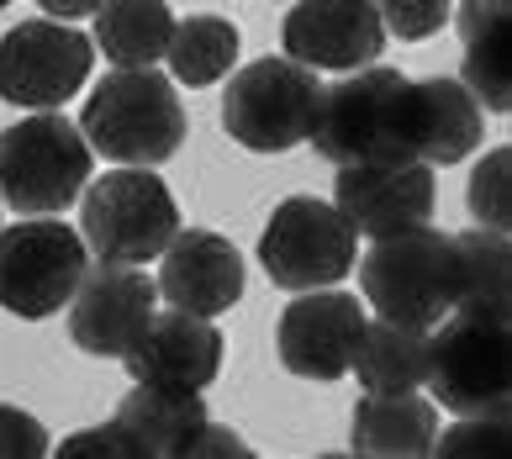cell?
Segmentation results:
<instances>
[{
  "instance_id": "obj_1",
  "label": "cell",
  "mask_w": 512,
  "mask_h": 459,
  "mask_svg": "<svg viewBox=\"0 0 512 459\" xmlns=\"http://www.w3.org/2000/svg\"><path fill=\"white\" fill-rule=\"evenodd\" d=\"M307 143L338 169L417 159V85L402 69H354L349 80L322 90Z\"/></svg>"
},
{
  "instance_id": "obj_2",
  "label": "cell",
  "mask_w": 512,
  "mask_h": 459,
  "mask_svg": "<svg viewBox=\"0 0 512 459\" xmlns=\"http://www.w3.org/2000/svg\"><path fill=\"white\" fill-rule=\"evenodd\" d=\"M85 143L111 164L154 169L185 143V106L159 69H117L85 101Z\"/></svg>"
},
{
  "instance_id": "obj_3",
  "label": "cell",
  "mask_w": 512,
  "mask_h": 459,
  "mask_svg": "<svg viewBox=\"0 0 512 459\" xmlns=\"http://www.w3.org/2000/svg\"><path fill=\"white\" fill-rule=\"evenodd\" d=\"M359 291L370 296V306L386 322L428 333L439 317L454 312V291H460L454 238L428 222L370 238V254L359 259Z\"/></svg>"
},
{
  "instance_id": "obj_4",
  "label": "cell",
  "mask_w": 512,
  "mask_h": 459,
  "mask_svg": "<svg viewBox=\"0 0 512 459\" xmlns=\"http://www.w3.org/2000/svg\"><path fill=\"white\" fill-rule=\"evenodd\" d=\"M90 180V143L59 111L0 127V201L27 217L69 212Z\"/></svg>"
},
{
  "instance_id": "obj_5",
  "label": "cell",
  "mask_w": 512,
  "mask_h": 459,
  "mask_svg": "<svg viewBox=\"0 0 512 459\" xmlns=\"http://www.w3.org/2000/svg\"><path fill=\"white\" fill-rule=\"evenodd\" d=\"M428 391L454 417H507V322L449 312L428 328Z\"/></svg>"
},
{
  "instance_id": "obj_6",
  "label": "cell",
  "mask_w": 512,
  "mask_h": 459,
  "mask_svg": "<svg viewBox=\"0 0 512 459\" xmlns=\"http://www.w3.org/2000/svg\"><path fill=\"white\" fill-rule=\"evenodd\" d=\"M180 233V206L154 169H111L85 190V248L101 264H148Z\"/></svg>"
},
{
  "instance_id": "obj_7",
  "label": "cell",
  "mask_w": 512,
  "mask_h": 459,
  "mask_svg": "<svg viewBox=\"0 0 512 459\" xmlns=\"http://www.w3.org/2000/svg\"><path fill=\"white\" fill-rule=\"evenodd\" d=\"M322 106L317 69H301L291 59H259L233 74L222 95V127L227 138L254 153H286L312 138Z\"/></svg>"
},
{
  "instance_id": "obj_8",
  "label": "cell",
  "mask_w": 512,
  "mask_h": 459,
  "mask_svg": "<svg viewBox=\"0 0 512 459\" xmlns=\"http://www.w3.org/2000/svg\"><path fill=\"white\" fill-rule=\"evenodd\" d=\"M90 275L85 233H74L69 222L32 217L0 233V306L27 322H43L64 312L74 291Z\"/></svg>"
},
{
  "instance_id": "obj_9",
  "label": "cell",
  "mask_w": 512,
  "mask_h": 459,
  "mask_svg": "<svg viewBox=\"0 0 512 459\" xmlns=\"http://www.w3.org/2000/svg\"><path fill=\"white\" fill-rule=\"evenodd\" d=\"M359 254V233L344 222L333 201L291 196L275 206L270 227L259 238V264L280 291H322V285H344Z\"/></svg>"
},
{
  "instance_id": "obj_10",
  "label": "cell",
  "mask_w": 512,
  "mask_h": 459,
  "mask_svg": "<svg viewBox=\"0 0 512 459\" xmlns=\"http://www.w3.org/2000/svg\"><path fill=\"white\" fill-rule=\"evenodd\" d=\"M96 64V37L59 27V22H22L0 37V101L53 111L74 101Z\"/></svg>"
},
{
  "instance_id": "obj_11",
  "label": "cell",
  "mask_w": 512,
  "mask_h": 459,
  "mask_svg": "<svg viewBox=\"0 0 512 459\" xmlns=\"http://www.w3.org/2000/svg\"><path fill=\"white\" fill-rule=\"evenodd\" d=\"M159 312V280H148L138 264H101L69 301V338L80 354L127 359L138 349L143 328Z\"/></svg>"
},
{
  "instance_id": "obj_12",
  "label": "cell",
  "mask_w": 512,
  "mask_h": 459,
  "mask_svg": "<svg viewBox=\"0 0 512 459\" xmlns=\"http://www.w3.org/2000/svg\"><path fill=\"white\" fill-rule=\"evenodd\" d=\"M365 333V306L359 296H344L338 285L301 291L275 328L280 365L296 380H338L354 359V343Z\"/></svg>"
},
{
  "instance_id": "obj_13",
  "label": "cell",
  "mask_w": 512,
  "mask_h": 459,
  "mask_svg": "<svg viewBox=\"0 0 512 459\" xmlns=\"http://www.w3.org/2000/svg\"><path fill=\"white\" fill-rule=\"evenodd\" d=\"M286 59L301 69H338L354 74L381 59L386 27L375 0H296L280 27Z\"/></svg>"
},
{
  "instance_id": "obj_14",
  "label": "cell",
  "mask_w": 512,
  "mask_h": 459,
  "mask_svg": "<svg viewBox=\"0 0 512 459\" xmlns=\"http://www.w3.org/2000/svg\"><path fill=\"white\" fill-rule=\"evenodd\" d=\"M439 185L423 159H396V164H344L333 185V206L344 212V222L365 238H386L417 227L433 217Z\"/></svg>"
},
{
  "instance_id": "obj_15",
  "label": "cell",
  "mask_w": 512,
  "mask_h": 459,
  "mask_svg": "<svg viewBox=\"0 0 512 459\" xmlns=\"http://www.w3.org/2000/svg\"><path fill=\"white\" fill-rule=\"evenodd\" d=\"M127 375L138 386H164V391H206L222 375V333L212 317L191 312H154L143 328L138 349L127 354Z\"/></svg>"
},
{
  "instance_id": "obj_16",
  "label": "cell",
  "mask_w": 512,
  "mask_h": 459,
  "mask_svg": "<svg viewBox=\"0 0 512 459\" xmlns=\"http://www.w3.org/2000/svg\"><path fill=\"white\" fill-rule=\"evenodd\" d=\"M159 296L175 312L191 317H222L227 306H238L243 296V254L212 227H191L175 233L169 248L159 254Z\"/></svg>"
},
{
  "instance_id": "obj_17",
  "label": "cell",
  "mask_w": 512,
  "mask_h": 459,
  "mask_svg": "<svg viewBox=\"0 0 512 459\" xmlns=\"http://www.w3.org/2000/svg\"><path fill=\"white\" fill-rule=\"evenodd\" d=\"M117 428L138 438L143 459H191L201 433L212 428L201 391H164V386H132L117 407Z\"/></svg>"
},
{
  "instance_id": "obj_18",
  "label": "cell",
  "mask_w": 512,
  "mask_h": 459,
  "mask_svg": "<svg viewBox=\"0 0 512 459\" xmlns=\"http://www.w3.org/2000/svg\"><path fill=\"white\" fill-rule=\"evenodd\" d=\"M439 438V412L417 391H365L354 407V454H433Z\"/></svg>"
},
{
  "instance_id": "obj_19",
  "label": "cell",
  "mask_w": 512,
  "mask_h": 459,
  "mask_svg": "<svg viewBox=\"0 0 512 459\" xmlns=\"http://www.w3.org/2000/svg\"><path fill=\"white\" fill-rule=\"evenodd\" d=\"M507 11L512 0H465L460 37H465V90L481 111H512V74H507Z\"/></svg>"
},
{
  "instance_id": "obj_20",
  "label": "cell",
  "mask_w": 512,
  "mask_h": 459,
  "mask_svg": "<svg viewBox=\"0 0 512 459\" xmlns=\"http://www.w3.org/2000/svg\"><path fill=\"white\" fill-rule=\"evenodd\" d=\"M486 122L481 106L460 80H423L417 85V159L423 164H460L481 148Z\"/></svg>"
},
{
  "instance_id": "obj_21",
  "label": "cell",
  "mask_w": 512,
  "mask_h": 459,
  "mask_svg": "<svg viewBox=\"0 0 512 459\" xmlns=\"http://www.w3.org/2000/svg\"><path fill=\"white\" fill-rule=\"evenodd\" d=\"M175 16L164 0H106L96 11V48L117 69H154L169 53Z\"/></svg>"
},
{
  "instance_id": "obj_22",
  "label": "cell",
  "mask_w": 512,
  "mask_h": 459,
  "mask_svg": "<svg viewBox=\"0 0 512 459\" xmlns=\"http://www.w3.org/2000/svg\"><path fill=\"white\" fill-rule=\"evenodd\" d=\"M354 375L365 391H417L428 375V333L375 317L354 343Z\"/></svg>"
},
{
  "instance_id": "obj_23",
  "label": "cell",
  "mask_w": 512,
  "mask_h": 459,
  "mask_svg": "<svg viewBox=\"0 0 512 459\" xmlns=\"http://www.w3.org/2000/svg\"><path fill=\"white\" fill-rule=\"evenodd\" d=\"M454 254H460V291H454V312H481V317H502L512 312V243L507 233H476L454 238Z\"/></svg>"
},
{
  "instance_id": "obj_24",
  "label": "cell",
  "mask_w": 512,
  "mask_h": 459,
  "mask_svg": "<svg viewBox=\"0 0 512 459\" xmlns=\"http://www.w3.org/2000/svg\"><path fill=\"white\" fill-rule=\"evenodd\" d=\"M238 64V27L227 16H191L175 22L169 37V69L180 85H217Z\"/></svg>"
},
{
  "instance_id": "obj_25",
  "label": "cell",
  "mask_w": 512,
  "mask_h": 459,
  "mask_svg": "<svg viewBox=\"0 0 512 459\" xmlns=\"http://www.w3.org/2000/svg\"><path fill=\"white\" fill-rule=\"evenodd\" d=\"M470 212L491 233H512V148H491L470 175Z\"/></svg>"
},
{
  "instance_id": "obj_26",
  "label": "cell",
  "mask_w": 512,
  "mask_h": 459,
  "mask_svg": "<svg viewBox=\"0 0 512 459\" xmlns=\"http://www.w3.org/2000/svg\"><path fill=\"white\" fill-rule=\"evenodd\" d=\"M375 11H381V27L402 43H423V37L444 32L454 0H375Z\"/></svg>"
},
{
  "instance_id": "obj_27",
  "label": "cell",
  "mask_w": 512,
  "mask_h": 459,
  "mask_svg": "<svg viewBox=\"0 0 512 459\" xmlns=\"http://www.w3.org/2000/svg\"><path fill=\"white\" fill-rule=\"evenodd\" d=\"M507 444V417H465L454 433L433 438V454H491Z\"/></svg>"
},
{
  "instance_id": "obj_28",
  "label": "cell",
  "mask_w": 512,
  "mask_h": 459,
  "mask_svg": "<svg viewBox=\"0 0 512 459\" xmlns=\"http://www.w3.org/2000/svg\"><path fill=\"white\" fill-rule=\"evenodd\" d=\"M48 454V433L32 412L0 407V459H37Z\"/></svg>"
},
{
  "instance_id": "obj_29",
  "label": "cell",
  "mask_w": 512,
  "mask_h": 459,
  "mask_svg": "<svg viewBox=\"0 0 512 459\" xmlns=\"http://www.w3.org/2000/svg\"><path fill=\"white\" fill-rule=\"evenodd\" d=\"M59 454H64V459H80V454H111V459H143V449H138V438H132V433H122L117 423H106V428H96V433H74V438H64V444H59Z\"/></svg>"
},
{
  "instance_id": "obj_30",
  "label": "cell",
  "mask_w": 512,
  "mask_h": 459,
  "mask_svg": "<svg viewBox=\"0 0 512 459\" xmlns=\"http://www.w3.org/2000/svg\"><path fill=\"white\" fill-rule=\"evenodd\" d=\"M48 16H59V22H74V16H96L106 0H37Z\"/></svg>"
},
{
  "instance_id": "obj_31",
  "label": "cell",
  "mask_w": 512,
  "mask_h": 459,
  "mask_svg": "<svg viewBox=\"0 0 512 459\" xmlns=\"http://www.w3.org/2000/svg\"><path fill=\"white\" fill-rule=\"evenodd\" d=\"M196 454H249V444H243V438H233V433L206 428V433H201V444H196Z\"/></svg>"
},
{
  "instance_id": "obj_32",
  "label": "cell",
  "mask_w": 512,
  "mask_h": 459,
  "mask_svg": "<svg viewBox=\"0 0 512 459\" xmlns=\"http://www.w3.org/2000/svg\"><path fill=\"white\" fill-rule=\"evenodd\" d=\"M0 6H11V0H0Z\"/></svg>"
}]
</instances>
